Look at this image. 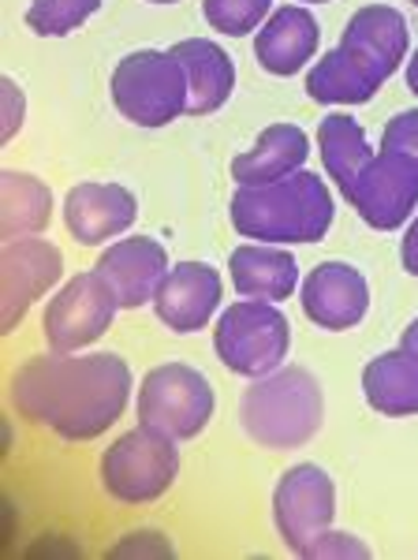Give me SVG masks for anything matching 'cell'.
<instances>
[{
	"instance_id": "cell-28",
	"label": "cell",
	"mask_w": 418,
	"mask_h": 560,
	"mask_svg": "<svg viewBox=\"0 0 418 560\" xmlns=\"http://www.w3.org/2000/svg\"><path fill=\"white\" fill-rule=\"evenodd\" d=\"M306 557H370V546L356 535H340V530H325L322 538L306 549Z\"/></svg>"
},
{
	"instance_id": "cell-9",
	"label": "cell",
	"mask_w": 418,
	"mask_h": 560,
	"mask_svg": "<svg viewBox=\"0 0 418 560\" xmlns=\"http://www.w3.org/2000/svg\"><path fill=\"white\" fill-rule=\"evenodd\" d=\"M336 516V486L317 464H299L272 490V520L295 557H306Z\"/></svg>"
},
{
	"instance_id": "cell-6",
	"label": "cell",
	"mask_w": 418,
	"mask_h": 560,
	"mask_svg": "<svg viewBox=\"0 0 418 560\" xmlns=\"http://www.w3.org/2000/svg\"><path fill=\"white\" fill-rule=\"evenodd\" d=\"M292 345V325L285 311L266 300H240L217 318L213 348L217 359L243 377H266L280 370Z\"/></svg>"
},
{
	"instance_id": "cell-2",
	"label": "cell",
	"mask_w": 418,
	"mask_h": 560,
	"mask_svg": "<svg viewBox=\"0 0 418 560\" xmlns=\"http://www.w3.org/2000/svg\"><path fill=\"white\" fill-rule=\"evenodd\" d=\"M232 229L254 243H322L333 229V195L322 176L299 168L288 179L262 187H235Z\"/></svg>"
},
{
	"instance_id": "cell-5",
	"label": "cell",
	"mask_w": 418,
	"mask_h": 560,
	"mask_svg": "<svg viewBox=\"0 0 418 560\" xmlns=\"http://www.w3.org/2000/svg\"><path fill=\"white\" fill-rule=\"evenodd\" d=\"M179 475L176 438L153 427H135L116 438L102 456V486L120 504H150L172 490Z\"/></svg>"
},
{
	"instance_id": "cell-7",
	"label": "cell",
	"mask_w": 418,
	"mask_h": 560,
	"mask_svg": "<svg viewBox=\"0 0 418 560\" xmlns=\"http://www.w3.org/2000/svg\"><path fill=\"white\" fill-rule=\"evenodd\" d=\"M217 411L213 385L187 363H161L142 377L139 388V419L169 438H198Z\"/></svg>"
},
{
	"instance_id": "cell-35",
	"label": "cell",
	"mask_w": 418,
	"mask_h": 560,
	"mask_svg": "<svg viewBox=\"0 0 418 560\" xmlns=\"http://www.w3.org/2000/svg\"><path fill=\"white\" fill-rule=\"evenodd\" d=\"M411 4H415V8H418V0H411Z\"/></svg>"
},
{
	"instance_id": "cell-23",
	"label": "cell",
	"mask_w": 418,
	"mask_h": 560,
	"mask_svg": "<svg viewBox=\"0 0 418 560\" xmlns=\"http://www.w3.org/2000/svg\"><path fill=\"white\" fill-rule=\"evenodd\" d=\"M0 198H4V213H0L4 243L20 240V236H38V232L49 229L53 195L38 176L12 173V168H8V173L0 176Z\"/></svg>"
},
{
	"instance_id": "cell-27",
	"label": "cell",
	"mask_w": 418,
	"mask_h": 560,
	"mask_svg": "<svg viewBox=\"0 0 418 560\" xmlns=\"http://www.w3.org/2000/svg\"><path fill=\"white\" fill-rule=\"evenodd\" d=\"M381 150H396L418 161V108H407L388 120V128L381 131Z\"/></svg>"
},
{
	"instance_id": "cell-18",
	"label": "cell",
	"mask_w": 418,
	"mask_h": 560,
	"mask_svg": "<svg viewBox=\"0 0 418 560\" xmlns=\"http://www.w3.org/2000/svg\"><path fill=\"white\" fill-rule=\"evenodd\" d=\"M232 284L243 300H266L280 303L292 300L299 288V266L277 243H243L229 258Z\"/></svg>"
},
{
	"instance_id": "cell-31",
	"label": "cell",
	"mask_w": 418,
	"mask_h": 560,
	"mask_svg": "<svg viewBox=\"0 0 418 560\" xmlns=\"http://www.w3.org/2000/svg\"><path fill=\"white\" fill-rule=\"evenodd\" d=\"M399 348H404V351H411V355L418 359V318H415V322L404 329V340H399Z\"/></svg>"
},
{
	"instance_id": "cell-24",
	"label": "cell",
	"mask_w": 418,
	"mask_h": 560,
	"mask_svg": "<svg viewBox=\"0 0 418 560\" xmlns=\"http://www.w3.org/2000/svg\"><path fill=\"white\" fill-rule=\"evenodd\" d=\"M317 150H322L325 168H329V176L336 179L344 198H348L351 184H356V176L362 173V165L374 158V150H370V142H367V131L359 128L356 116H344V113H333L322 120V128H317Z\"/></svg>"
},
{
	"instance_id": "cell-16",
	"label": "cell",
	"mask_w": 418,
	"mask_h": 560,
	"mask_svg": "<svg viewBox=\"0 0 418 560\" xmlns=\"http://www.w3.org/2000/svg\"><path fill=\"white\" fill-rule=\"evenodd\" d=\"M317 20L306 12L303 4H280L272 8V15L254 31V57H258L262 71L269 75H299L306 60H314L317 52Z\"/></svg>"
},
{
	"instance_id": "cell-26",
	"label": "cell",
	"mask_w": 418,
	"mask_h": 560,
	"mask_svg": "<svg viewBox=\"0 0 418 560\" xmlns=\"http://www.w3.org/2000/svg\"><path fill=\"white\" fill-rule=\"evenodd\" d=\"M202 15L213 31L243 38L254 34L272 15V0H202Z\"/></svg>"
},
{
	"instance_id": "cell-13",
	"label": "cell",
	"mask_w": 418,
	"mask_h": 560,
	"mask_svg": "<svg viewBox=\"0 0 418 560\" xmlns=\"http://www.w3.org/2000/svg\"><path fill=\"white\" fill-rule=\"evenodd\" d=\"M224 300L221 273L206 261H179L161 280L158 295H153V311L169 325L172 332H198L213 322V311Z\"/></svg>"
},
{
	"instance_id": "cell-17",
	"label": "cell",
	"mask_w": 418,
	"mask_h": 560,
	"mask_svg": "<svg viewBox=\"0 0 418 560\" xmlns=\"http://www.w3.org/2000/svg\"><path fill=\"white\" fill-rule=\"evenodd\" d=\"M385 71L374 60L362 57L356 45L340 42L306 71V94L322 105H362L385 83Z\"/></svg>"
},
{
	"instance_id": "cell-15",
	"label": "cell",
	"mask_w": 418,
	"mask_h": 560,
	"mask_svg": "<svg viewBox=\"0 0 418 560\" xmlns=\"http://www.w3.org/2000/svg\"><path fill=\"white\" fill-rule=\"evenodd\" d=\"M169 250L153 236H127L105 247L97 258V273L108 280L124 311H139V306L153 303L161 280L169 273Z\"/></svg>"
},
{
	"instance_id": "cell-12",
	"label": "cell",
	"mask_w": 418,
	"mask_h": 560,
	"mask_svg": "<svg viewBox=\"0 0 418 560\" xmlns=\"http://www.w3.org/2000/svg\"><path fill=\"white\" fill-rule=\"evenodd\" d=\"M303 314L317 329L344 332L356 329L370 311V284L362 269L348 261H322L303 277V292H299Z\"/></svg>"
},
{
	"instance_id": "cell-1",
	"label": "cell",
	"mask_w": 418,
	"mask_h": 560,
	"mask_svg": "<svg viewBox=\"0 0 418 560\" xmlns=\"http://www.w3.org/2000/svg\"><path fill=\"white\" fill-rule=\"evenodd\" d=\"M131 400V366L116 351H53L34 355L12 377V408L63 441H90L124 419Z\"/></svg>"
},
{
	"instance_id": "cell-11",
	"label": "cell",
	"mask_w": 418,
	"mask_h": 560,
	"mask_svg": "<svg viewBox=\"0 0 418 560\" xmlns=\"http://www.w3.org/2000/svg\"><path fill=\"white\" fill-rule=\"evenodd\" d=\"M63 277V258L53 243L20 236L4 243V258H0V329L12 332L23 322V314L31 311L34 300H42L53 284Z\"/></svg>"
},
{
	"instance_id": "cell-19",
	"label": "cell",
	"mask_w": 418,
	"mask_h": 560,
	"mask_svg": "<svg viewBox=\"0 0 418 560\" xmlns=\"http://www.w3.org/2000/svg\"><path fill=\"white\" fill-rule=\"evenodd\" d=\"M311 158V139L295 124H272L258 135V142L232 161V179L240 187H262L288 179Z\"/></svg>"
},
{
	"instance_id": "cell-8",
	"label": "cell",
	"mask_w": 418,
	"mask_h": 560,
	"mask_svg": "<svg viewBox=\"0 0 418 560\" xmlns=\"http://www.w3.org/2000/svg\"><path fill=\"white\" fill-rule=\"evenodd\" d=\"M116 311H120V300L97 269L94 273H76L45 303V340H49L53 351L90 348L108 332Z\"/></svg>"
},
{
	"instance_id": "cell-22",
	"label": "cell",
	"mask_w": 418,
	"mask_h": 560,
	"mask_svg": "<svg viewBox=\"0 0 418 560\" xmlns=\"http://www.w3.org/2000/svg\"><path fill=\"white\" fill-rule=\"evenodd\" d=\"M340 42L356 45L362 57H370L385 75H393L407 60V20L388 4H367L348 20Z\"/></svg>"
},
{
	"instance_id": "cell-34",
	"label": "cell",
	"mask_w": 418,
	"mask_h": 560,
	"mask_svg": "<svg viewBox=\"0 0 418 560\" xmlns=\"http://www.w3.org/2000/svg\"><path fill=\"white\" fill-rule=\"evenodd\" d=\"M303 4H325V0H303Z\"/></svg>"
},
{
	"instance_id": "cell-10",
	"label": "cell",
	"mask_w": 418,
	"mask_h": 560,
	"mask_svg": "<svg viewBox=\"0 0 418 560\" xmlns=\"http://www.w3.org/2000/svg\"><path fill=\"white\" fill-rule=\"evenodd\" d=\"M348 202L370 229L393 232L418 206V161L396 150H381L362 165Z\"/></svg>"
},
{
	"instance_id": "cell-20",
	"label": "cell",
	"mask_w": 418,
	"mask_h": 560,
	"mask_svg": "<svg viewBox=\"0 0 418 560\" xmlns=\"http://www.w3.org/2000/svg\"><path fill=\"white\" fill-rule=\"evenodd\" d=\"M172 52L179 57V65L187 71V86H190V116H209L217 113L235 90V65L232 57L209 38H184L179 45H172Z\"/></svg>"
},
{
	"instance_id": "cell-29",
	"label": "cell",
	"mask_w": 418,
	"mask_h": 560,
	"mask_svg": "<svg viewBox=\"0 0 418 560\" xmlns=\"http://www.w3.org/2000/svg\"><path fill=\"white\" fill-rule=\"evenodd\" d=\"M23 90L15 86V79H4L0 83V108H4V120H0V139H12L15 131H20L23 124Z\"/></svg>"
},
{
	"instance_id": "cell-3",
	"label": "cell",
	"mask_w": 418,
	"mask_h": 560,
	"mask_svg": "<svg viewBox=\"0 0 418 560\" xmlns=\"http://www.w3.org/2000/svg\"><path fill=\"white\" fill-rule=\"evenodd\" d=\"M325 396L322 382L303 366H280L254 385L240 400V422L247 438L262 448H303L322 430Z\"/></svg>"
},
{
	"instance_id": "cell-4",
	"label": "cell",
	"mask_w": 418,
	"mask_h": 560,
	"mask_svg": "<svg viewBox=\"0 0 418 560\" xmlns=\"http://www.w3.org/2000/svg\"><path fill=\"white\" fill-rule=\"evenodd\" d=\"M113 105L139 128H165L187 113V71L172 49H139L113 71Z\"/></svg>"
},
{
	"instance_id": "cell-32",
	"label": "cell",
	"mask_w": 418,
	"mask_h": 560,
	"mask_svg": "<svg viewBox=\"0 0 418 560\" xmlns=\"http://www.w3.org/2000/svg\"><path fill=\"white\" fill-rule=\"evenodd\" d=\"M407 90L418 94V49L411 52V60H407Z\"/></svg>"
},
{
	"instance_id": "cell-33",
	"label": "cell",
	"mask_w": 418,
	"mask_h": 560,
	"mask_svg": "<svg viewBox=\"0 0 418 560\" xmlns=\"http://www.w3.org/2000/svg\"><path fill=\"white\" fill-rule=\"evenodd\" d=\"M150 4H176V0H150Z\"/></svg>"
},
{
	"instance_id": "cell-25",
	"label": "cell",
	"mask_w": 418,
	"mask_h": 560,
	"mask_svg": "<svg viewBox=\"0 0 418 560\" xmlns=\"http://www.w3.org/2000/svg\"><path fill=\"white\" fill-rule=\"evenodd\" d=\"M97 8H102V0H31L26 26L38 38H63V34L79 31Z\"/></svg>"
},
{
	"instance_id": "cell-30",
	"label": "cell",
	"mask_w": 418,
	"mask_h": 560,
	"mask_svg": "<svg viewBox=\"0 0 418 560\" xmlns=\"http://www.w3.org/2000/svg\"><path fill=\"white\" fill-rule=\"evenodd\" d=\"M399 258H404V269L411 277H418V217L407 224L404 232V243H399Z\"/></svg>"
},
{
	"instance_id": "cell-21",
	"label": "cell",
	"mask_w": 418,
	"mask_h": 560,
	"mask_svg": "<svg viewBox=\"0 0 418 560\" xmlns=\"http://www.w3.org/2000/svg\"><path fill=\"white\" fill-rule=\"evenodd\" d=\"M362 396L388 419L418 415V359L404 348L370 359L362 366Z\"/></svg>"
},
{
	"instance_id": "cell-14",
	"label": "cell",
	"mask_w": 418,
	"mask_h": 560,
	"mask_svg": "<svg viewBox=\"0 0 418 560\" xmlns=\"http://www.w3.org/2000/svg\"><path fill=\"white\" fill-rule=\"evenodd\" d=\"M139 217V202L124 184H76L63 198V224L71 240L83 247H102V243L124 236Z\"/></svg>"
}]
</instances>
